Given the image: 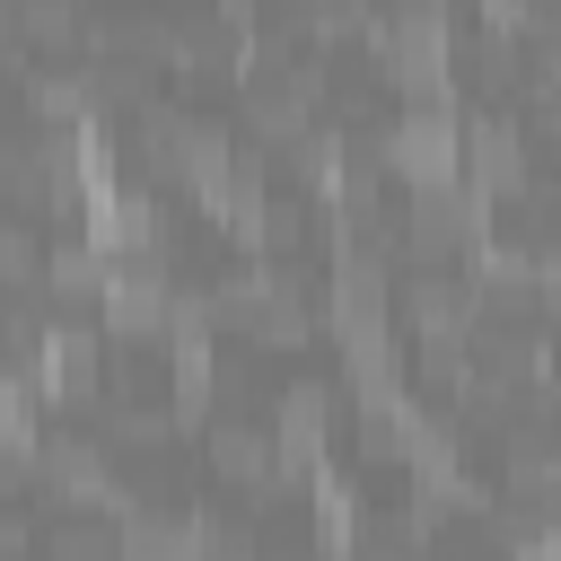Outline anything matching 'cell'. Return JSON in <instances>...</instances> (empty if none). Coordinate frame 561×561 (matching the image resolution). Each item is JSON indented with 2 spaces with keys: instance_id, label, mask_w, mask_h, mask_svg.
I'll return each mask as SVG.
<instances>
[{
  "instance_id": "6da1fadb",
  "label": "cell",
  "mask_w": 561,
  "mask_h": 561,
  "mask_svg": "<svg viewBox=\"0 0 561 561\" xmlns=\"http://www.w3.org/2000/svg\"><path fill=\"white\" fill-rule=\"evenodd\" d=\"M377 158H386V167H394L412 193H430V184H456V175H465V123L447 114V96H421V105H403V114L386 123Z\"/></svg>"
},
{
  "instance_id": "5b68a950",
  "label": "cell",
  "mask_w": 561,
  "mask_h": 561,
  "mask_svg": "<svg viewBox=\"0 0 561 561\" xmlns=\"http://www.w3.org/2000/svg\"><path fill=\"white\" fill-rule=\"evenodd\" d=\"M473 316H482V289L473 280H447V272H421L412 280V333L430 342V359H456L473 342Z\"/></svg>"
},
{
  "instance_id": "ba28073f",
  "label": "cell",
  "mask_w": 561,
  "mask_h": 561,
  "mask_svg": "<svg viewBox=\"0 0 561 561\" xmlns=\"http://www.w3.org/2000/svg\"><path fill=\"white\" fill-rule=\"evenodd\" d=\"M465 175H473L482 193H517V184H526V131H517L508 114H473V123H465Z\"/></svg>"
},
{
  "instance_id": "8fae6325",
  "label": "cell",
  "mask_w": 561,
  "mask_h": 561,
  "mask_svg": "<svg viewBox=\"0 0 561 561\" xmlns=\"http://www.w3.org/2000/svg\"><path fill=\"white\" fill-rule=\"evenodd\" d=\"M324 421H333V394H324V386H289V394L272 403V438H280V456L316 465V447H324Z\"/></svg>"
},
{
  "instance_id": "3957f363",
  "label": "cell",
  "mask_w": 561,
  "mask_h": 561,
  "mask_svg": "<svg viewBox=\"0 0 561 561\" xmlns=\"http://www.w3.org/2000/svg\"><path fill=\"white\" fill-rule=\"evenodd\" d=\"M491 193L473 184V175H456V184H430L421 202H412V219H403V237H412V254H447V245H473L482 228H491V210H482Z\"/></svg>"
},
{
  "instance_id": "8992f818",
  "label": "cell",
  "mask_w": 561,
  "mask_h": 561,
  "mask_svg": "<svg viewBox=\"0 0 561 561\" xmlns=\"http://www.w3.org/2000/svg\"><path fill=\"white\" fill-rule=\"evenodd\" d=\"M88 245H96L105 263H123V254H158V202L131 193V184H105V193L88 202Z\"/></svg>"
},
{
  "instance_id": "52a82bcc",
  "label": "cell",
  "mask_w": 561,
  "mask_h": 561,
  "mask_svg": "<svg viewBox=\"0 0 561 561\" xmlns=\"http://www.w3.org/2000/svg\"><path fill=\"white\" fill-rule=\"evenodd\" d=\"M307 114H316V70H254L245 79V123L263 140H307Z\"/></svg>"
},
{
  "instance_id": "4fadbf2b",
  "label": "cell",
  "mask_w": 561,
  "mask_h": 561,
  "mask_svg": "<svg viewBox=\"0 0 561 561\" xmlns=\"http://www.w3.org/2000/svg\"><path fill=\"white\" fill-rule=\"evenodd\" d=\"M53 561H123V526L61 517V526H53Z\"/></svg>"
},
{
  "instance_id": "7c38bea8",
  "label": "cell",
  "mask_w": 561,
  "mask_h": 561,
  "mask_svg": "<svg viewBox=\"0 0 561 561\" xmlns=\"http://www.w3.org/2000/svg\"><path fill=\"white\" fill-rule=\"evenodd\" d=\"M44 280H53V298H105V280H114V263L79 237V245H53L44 254Z\"/></svg>"
},
{
  "instance_id": "9c48e42d",
  "label": "cell",
  "mask_w": 561,
  "mask_h": 561,
  "mask_svg": "<svg viewBox=\"0 0 561 561\" xmlns=\"http://www.w3.org/2000/svg\"><path fill=\"white\" fill-rule=\"evenodd\" d=\"M123 561H210V526L167 517V508H131L123 517Z\"/></svg>"
},
{
  "instance_id": "277c9868",
  "label": "cell",
  "mask_w": 561,
  "mask_h": 561,
  "mask_svg": "<svg viewBox=\"0 0 561 561\" xmlns=\"http://www.w3.org/2000/svg\"><path fill=\"white\" fill-rule=\"evenodd\" d=\"M96 307H105L114 333H158V324H175V272L158 254H123Z\"/></svg>"
},
{
  "instance_id": "7a4b0ae2",
  "label": "cell",
  "mask_w": 561,
  "mask_h": 561,
  "mask_svg": "<svg viewBox=\"0 0 561 561\" xmlns=\"http://www.w3.org/2000/svg\"><path fill=\"white\" fill-rule=\"evenodd\" d=\"M377 53H386V70L412 88V105H421V96H447V61H456V35H447L438 0H403V9L377 26Z\"/></svg>"
},
{
  "instance_id": "30bf717a",
  "label": "cell",
  "mask_w": 561,
  "mask_h": 561,
  "mask_svg": "<svg viewBox=\"0 0 561 561\" xmlns=\"http://www.w3.org/2000/svg\"><path fill=\"white\" fill-rule=\"evenodd\" d=\"M35 473L53 482V500H70V508H88V500H114V473H105V456L88 447V438H44V456H35Z\"/></svg>"
}]
</instances>
